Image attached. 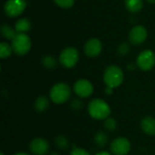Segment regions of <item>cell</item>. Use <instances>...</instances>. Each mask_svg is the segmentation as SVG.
<instances>
[{
    "label": "cell",
    "instance_id": "obj_1",
    "mask_svg": "<svg viewBox=\"0 0 155 155\" xmlns=\"http://www.w3.org/2000/svg\"><path fill=\"white\" fill-rule=\"evenodd\" d=\"M88 113L95 120H105L110 117L111 107L103 99H94L88 104Z\"/></svg>",
    "mask_w": 155,
    "mask_h": 155
},
{
    "label": "cell",
    "instance_id": "obj_2",
    "mask_svg": "<svg viewBox=\"0 0 155 155\" xmlns=\"http://www.w3.org/2000/svg\"><path fill=\"white\" fill-rule=\"evenodd\" d=\"M71 88L65 83L55 84L49 92V97L51 101L56 104H62L66 103L71 97Z\"/></svg>",
    "mask_w": 155,
    "mask_h": 155
},
{
    "label": "cell",
    "instance_id": "obj_3",
    "mask_svg": "<svg viewBox=\"0 0 155 155\" xmlns=\"http://www.w3.org/2000/svg\"><path fill=\"white\" fill-rule=\"evenodd\" d=\"M124 79V72L123 70L114 64L109 65L104 74V81L107 87L111 88H116L120 86Z\"/></svg>",
    "mask_w": 155,
    "mask_h": 155
},
{
    "label": "cell",
    "instance_id": "obj_4",
    "mask_svg": "<svg viewBox=\"0 0 155 155\" xmlns=\"http://www.w3.org/2000/svg\"><path fill=\"white\" fill-rule=\"evenodd\" d=\"M31 39L26 34H17L11 42V46L15 54L24 56L31 49Z\"/></svg>",
    "mask_w": 155,
    "mask_h": 155
},
{
    "label": "cell",
    "instance_id": "obj_5",
    "mask_svg": "<svg viewBox=\"0 0 155 155\" xmlns=\"http://www.w3.org/2000/svg\"><path fill=\"white\" fill-rule=\"evenodd\" d=\"M79 61V52L74 47L64 48L59 56L60 64L65 68H73Z\"/></svg>",
    "mask_w": 155,
    "mask_h": 155
},
{
    "label": "cell",
    "instance_id": "obj_6",
    "mask_svg": "<svg viewBox=\"0 0 155 155\" xmlns=\"http://www.w3.org/2000/svg\"><path fill=\"white\" fill-rule=\"evenodd\" d=\"M136 64L143 71L152 70L155 65V54L149 49L141 52L137 56Z\"/></svg>",
    "mask_w": 155,
    "mask_h": 155
},
{
    "label": "cell",
    "instance_id": "obj_7",
    "mask_svg": "<svg viewBox=\"0 0 155 155\" xmlns=\"http://www.w3.org/2000/svg\"><path fill=\"white\" fill-rule=\"evenodd\" d=\"M26 8V2L25 0H7L4 5L5 15L11 18L20 15Z\"/></svg>",
    "mask_w": 155,
    "mask_h": 155
},
{
    "label": "cell",
    "instance_id": "obj_8",
    "mask_svg": "<svg viewBox=\"0 0 155 155\" xmlns=\"http://www.w3.org/2000/svg\"><path fill=\"white\" fill-rule=\"evenodd\" d=\"M110 150L114 155L128 154L131 151V143L127 138L118 137L112 142Z\"/></svg>",
    "mask_w": 155,
    "mask_h": 155
},
{
    "label": "cell",
    "instance_id": "obj_9",
    "mask_svg": "<svg viewBox=\"0 0 155 155\" xmlns=\"http://www.w3.org/2000/svg\"><path fill=\"white\" fill-rule=\"evenodd\" d=\"M74 91L79 98H87L94 93L92 83L86 79H79L74 84Z\"/></svg>",
    "mask_w": 155,
    "mask_h": 155
},
{
    "label": "cell",
    "instance_id": "obj_10",
    "mask_svg": "<svg viewBox=\"0 0 155 155\" xmlns=\"http://www.w3.org/2000/svg\"><path fill=\"white\" fill-rule=\"evenodd\" d=\"M29 150L34 155H46L50 151V144L44 138H35L29 143Z\"/></svg>",
    "mask_w": 155,
    "mask_h": 155
},
{
    "label": "cell",
    "instance_id": "obj_11",
    "mask_svg": "<svg viewBox=\"0 0 155 155\" xmlns=\"http://www.w3.org/2000/svg\"><path fill=\"white\" fill-rule=\"evenodd\" d=\"M147 35V30L143 25H136L131 29L128 38L132 45H142L146 40Z\"/></svg>",
    "mask_w": 155,
    "mask_h": 155
},
{
    "label": "cell",
    "instance_id": "obj_12",
    "mask_svg": "<svg viewBox=\"0 0 155 155\" xmlns=\"http://www.w3.org/2000/svg\"><path fill=\"white\" fill-rule=\"evenodd\" d=\"M84 50L85 54L88 57H91V58L96 57L101 54L103 50L102 42L97 38H91L85 43Z\"/></svg>",
    "mask_w": 155,
    "mask_h": 155
},
{
    "label": "cell",
    "instance_id": "obj_13",
    "mask_svg": "<svg viewBox=\"0 0 155 155\" xmlns=\"http://www.w3.org/2000/svg\"><path fill=\"white\" fill-rule=\"evenodd\" d=\"M141 128L143 132L150 136L155 135V119L152 116H145L141 121Z\"/></svg>",
    "mask_w": 155,
    "mask_h": 155
},
{
    "label": "cell",
    "instance_id": "obj_14",
    "mask_svg": "<svg viewBox=\"0 0 155 155\" xmlns=\"http://www.w3.org/2000/svg\"><path fill=\"white\" fill-rule=\"evenodd\" d=\"M49 107V99L45 95L37 97L34 103V108L37 113H44Z\"/></svg>",
    "mask_w": 155,
    "mask_h": 155
},
{
    "label": "cell",
    "instance_id": "obj_15",
    "mask_svg": "<svg viewBox=\"0 0 155 155\" xmlns=\"http://www.w3.org/2000/svg\"><path fill=\"white\" fill-rule=\"evenodd\" d=\"M15 29L17 34H25L31 29V22L27 18H21L16 21L15 25Z\"/></svg>",
    "mask_w": 155,
    "mask_h": 155
},
{
    "label": "cell",
    "instance_id": "obj_16",
    "mask_svg": "<svg viewBox=\"0 0 155 155\" xmlns=\"http://www.w3.org/2000/svg\"><path fill=\"white\" fill-rule=\"evenodd\" d=\"M126 9L130 13H138L143 6V0H124Z\"/></svg>",
    "mask_w": 155,
    "mask_h": 155
},
{
    "label": "cell",
    "instance_id": "obj_17",
    "mask_svg": "<svg viewBox=\"0 0 155 155\" xmlns=\"http://www.w3.org/2000/svg\"><path fill=\"white\" fill-rule=\"evenodd\" d=\"M0 31H1V35H3L4 38H5L7 40H11V41L17 35V32L15 31V29L12 28L11 26H9L7 25H2Z\"/></svg>",
    "mask_w": 155,
    "mask_h": 155
},
{
    "label": "cell",
    "instance_id": "obj_18",
    "mask_svg": "<svg viewBox=\"0 0 155 155\" xmlns=\"http://www.w3.org/2000/svg\"><path fill=\"white\" fill-rule=\"evenodd\" d=\"M108 141H109V136H108L107 133H105L104 131L98 132L94 136V143L99 147L103 148V147L106 146L108 143Z\"/></svg>",
    "mask_w": 155,
    "mask_h": 155
},
{
    "label": "cell",
    "instance_id": "obj_19",
    "mask_svg": "<svg viewBox=\"0 0 155 155\" xmlns=\"http://www.w3.org/2000/svg\"><path fill=\"white\" fill-rule=\"evenodd\" d=\"M13 48L10 45L5 42H2L0 44V57L2 59H5L11 56L13 53Z\"/></svg>",
    "mask_w": 155,
    "mask_h": 155
},
{
    "label": "cell",
    "instance_id": "obj_20",
    "mask_svg": "<svg viewBox=\"0 0 155 155\" xmlns=\"http://www.w3.org/2000/svg\"><path fill=\"white\" fill-rule=\"evenodd\" d=\"M42 64L44 67H45L46 69H54L55 68L57 62L55 60V58L52 55H45L42 58Z\"/></svg>",
    "mask_w": 155,
    "mask_h": 155
},
{
    "label": "cell",
    "instance_id": "obj_21",
    "mask_svg": "<svg viewBox=\"0 0 155 155\" xmlns=\"http://www.w3.org/2000/svg\"><path fill=\"white\" fill-rule=\"evenodd\" d=\"M54 143H55L56 147H58L60 150H66L70 145L69 140L65 136H63V135H58L57 137H55Z\"/></svg>",
    "mask_w": 155,
    "mask_h": 155
},
{
    "label": "cell",
    "instance_id": "obj_22",
    "mask_svg": "<svg viewBox=\"0 0 155 155\" xmlns=\"http://www.w3.org/2000/svg\"><path fill=\"white\" fill-rule=\"evenodd\" d=\"M104 128H105L108 132H114V131H115L116 128H117V123H116V121H115L114 118H112V117H108L107 119H105V120H104Z\"/></svg>",
    "mask_w": 155,
    "mask_h": 155
},
{
    "label": "cell",
    "instance_id": "obj_23",
    "mask_svg": "<svg viewBox=\"0 0 155 155\" xmlns=\"http://www.w3.org/2000/svg\"><path fill=\"white\" fill-rule=\"evenodd\" d=\"M54 3L61 8H70L74 5V0H54Z\"/></svg>",
    "mask_w": 155,
    "mask_h": 155
},
{
    "label": "cell",
    "instance_id": "obj_24",
    "mask_svg": "<svg viewBox=\"0 0 155 155\" xmlns=\"http://www.w3.org/2000/svg\"><path fill=\"white\" fill-rule=\"evenodd\" d=\"M117 52H118V54L121 55V56H124V55L128 54L129 52H130V46H129V45L127 43L121 44L119 45V47H118Z\"/></svg>",
    "mask_w": 155,
    "mask_h": 155
},
{
    "label": "cell",
    "instance_id": "obj_25",
    "mask_svg": "<svg viewBox=\"0 0 155 155\" xmlns=\"http://www.w3.org/2000/svg\"><path fill=\"white\" fill-rule=\"evenodd\" d=\"M70 105H71V108H73L75 111H78V110L82 109L83 102L79 98H75V99H73V101L71 102Z\"/></svg>",
    "mask_w": 155,
    "mask_h": 155
},
{
    "label": "cell",
    "instance_id": "obj_26",
    "mask_svg": "<svg viewBox=\"0 0 155 155\" xmlns=\"http://www.w3.org/2000/svg\"><path fill=\"white\" fill-rule=\"evenodd\" d=\"M69 155H91L86 150L83 148H74Z\"/></svg>",
    "mask_w": 155,
    "mask_h": 155
},
{
    "label": "cell",
    "instance_id": "obj_27",
    "mask_svg": "<svg viewBox=\"0 0 155 155\" xmlns=\"http://www.w3.org/2000/svg\"><path fill=\"white\" fill-rule=\"evenodd\" d=\"M105 93H106V94L111 95V94L114 93V89L111 88V87H107V86H106V88H105Z\"/></svg>",
    "mask_w": 155,
    "mask_h": 155
},
{
    "label": "cell",
    "instance_id": "obj_28",
    "mask_svg": "<svg viewBox=\"0 0 155 155\" xmlns=\"http://www.w3.org/2000/svg\"><path fill=\"white\" fill-rule=\"evenodd\" d=\"M96 155H112V154H111V153H109L108 152H104V151H103V152L98 153Z\"/></svg>",
    "mask_w": 155,
    "mask_h": 155
},
{
    "label": "cell",
    "instance_id": "obj_29",
    "mask_svg": "<svg viewBox=\"0 0 155 155\" xmlns=\"http://www.w3.org/2000/svg\"><path fill=\"white\" fill-rule=\"evenodd\" d=\"M134 68H135V66L133 64H131L128 65V70H134Z\"/></svg>",
    "mask_w": 155,
    "mask_h": 155
},
{
    "label": "cell",
    "instance_id": "obj_30",
    "mask_svg": "<svg viewBox=\"0 0 155 155\" xmlns=\"http://www.w3.org/2000/svg\"><path fill=\"white\" fill-rule=\"evenodd\" d=\"M14 155H29L28 153H15V154Z\"/></svg>",
    "mask_w": 155,
    "mask_h": 155
},
{
    "label": "cell",
    "instance_id": "obj_31",
    "mask_svg": "<svg viewBox=\"0 0 155 155\" xmlns=\"http://www.w3.org/2000/svg\"><path fill=\"white\" fill-rule=\"evenodd\" d=\"M146 1L150 4H155V0H146Z\"/></svg>",
    "mask_w": 155,
    "mask_h": 155
},
{
    "label": "cell",
    "instance_id": "obj_32",
    "mask_svg": "<svg viewBox=\"0 0 155 155\" xmlns=\"http://www.w3.org/2000/svg\"><path fill=\"white\" fill-rule=\"evenodd\" d=\"M50 155H60L58 153H52Z\"/></svg>",
    "mask_w": 155,
    "mask_h": 155
},
{
    "label": "cell",
    "instance_id": "obj_33",
    "mask_svg": "<svg viewBox=\"0 0 155 155\" xmlns=\"http://www.w3.org/2000/svg\"><path fill=\"white\" fill-rule=\"evenodd\" d=\"M0 155H5V153H0Z\"/></svg>",
    "mask_w": 155,
    "mask_h": 155
}]
</instances>
